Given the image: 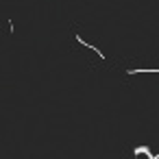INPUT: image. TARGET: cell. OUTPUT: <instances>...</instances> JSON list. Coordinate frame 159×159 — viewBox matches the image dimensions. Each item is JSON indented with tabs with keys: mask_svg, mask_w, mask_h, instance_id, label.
<instances>
[{
	"mask_svg": "<svg viewBox=\"0 0 159 159\" xmlns=\"http://www.w3.org/2000/svg\"><path fill=\"white\" fill-rule=\"evenodd\" d=\"M133 153H135V155H142V153H144V155H148V159H155V157L148 153V146H138V148H135Z\"/></svg>",
	"mask_w": 159,
	"mask_h": 159,
	"instance_id": "obj_1",
	"label": "cell"
}]
</instances>
